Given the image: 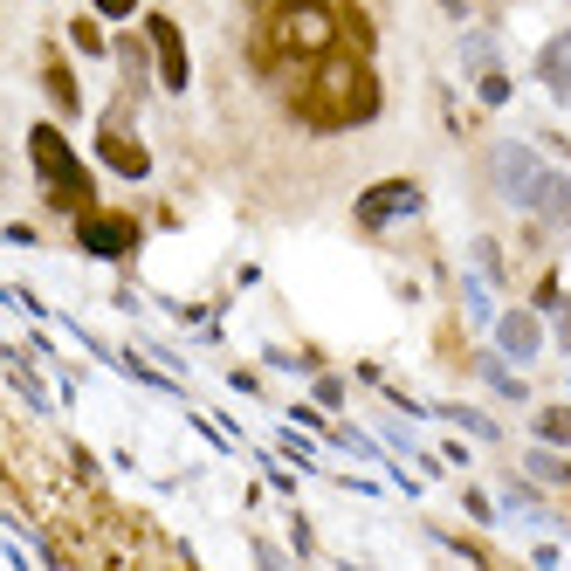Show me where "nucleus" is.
<instances>
[{
    "instance_id": "f3484780",
    "label": "nucleus",
    "mask_w": 571,
    "mask_h": 571,
    "mask_svg": "<svg viewBox=\"0 0 571 571\" xmlns=\"http://www.w3.org/2000/svg\"><path fill=\"white\" fill-rule=\"evenodd\" d=\"M502 97H510V76L489 70V76H482V104H502Z\"/></svg>"
},
{
    "instance_id": "9d476101",
    "label": "nucleus",
    "mask_w": 571,
    "mask_h": 571,
    "mask_svg": "<svg viewBox=\"0 0 571 571\" xmlns=\"http://www.w3.org/2000/svg\"><path fill=\"white\" fill-rule=\"evenodd\" d=\"M537 76H544V90H551L558 104H571V28L544 49V62H537Z\"/></svg>"
},
{
    "instance_id": "1a4fd4ad",
    "label": "nucleus",
    "mask_w": 571,
    "mask_h": 571,
    "mask_svg": "<svg viewBox=\"0 0 571 571\" xmlns=\"http://www.w3.org/2000/svg\"><path fill=\"white\" fill-rule=\"evenodd\" d=\"M496 344L510 351V359H537V351H544V331H537L531 311H510V317H496Z\"/></svg>"
},
{
    "instance_id": "6ab92c4d",
    "label": "nucleus",
    "mask_w": 571,
    "mask_h": 571,
    "mask_svg": "<svg viewBox=\"0 0 571 571\" xmlns=\"http://www.w3.org/2000/svg\"><path fill=\"white\" fill-rule=\"evenodd\" d=\"M558 344L571 351V296H558Z\"/></svg>"
},
{
    "instance_id": "a211bd4d",
    "label": "nucleus",
    "mask_w": 571,
    "mask_h": 571,
    "mask_svg": "<svg viewBox=\"0 0 571 571\" xmlns=\"http://www.w3.org/2000/svg\"><path fill=\"white\" fill-rule=\"evenodd\" d=\"M482 372H489V379H496V392H510V400H523V386H517V379H510V372H502L496 359H489V365H482Z\"/></svg>"
},
{
    "instance_id": "ddd939ff",
    "label": "nucleus",
    "mask_w": 571,
    "mask_h": 571,
    "mask_svg": "<svg viewBox=\"0 0 571 571\" xmlns=\"http://www.w3.org/2000/svg\"><path fill=\"white\" fill-rule=\"evenodd\" d=\"M41 83H49L56 111H76V76H70V70H49V76H41Z\"/></svg>"
},
{
    "instance_id": "aec40b11",
    "label": "nucleus",
    "mask_w": 571,
    "mask_h": 571,
    "mask_svg": "<svg viewBox=\"0 0 571 571\" xmlns=\"http://www.w3.org/2000/svg\"><path fill=\"white\" fill-rule=\"evenodd\" d=\"M131 8H138V0H97V14H111V21H124Z\"/></svg>"
},
{
    "instance_id": "0eeeda50",
    "label": "nucleus",
    "mask_w": 571,
    "mask_h": 571,
    "mask_svg": "<svg viewBox=\"0 0 571 571\" xmlns=\"http://www.w3.org/2000/svg\"><path fill=\"white\" fill-rule=\"evenodd\" d=\"M145 35H151V49H159V83L166 90H186V41H180V28H172L166 14H151Z\"/></svg>"
},
{
    "instance_id": "9b49d317",
    "label": "nucleus",
    "mask_w": 571,
    "mask_h": 571,
    "mask_svg": "<svg viewBox=\"0 0 571 571\" xmlns=\"http://www.w3.org/2000/svg\"><path fill=\"white\" fill-rule=\"evenodd\" d=\"M531 214H544L551 228H571V180H564V172H544V193H537Z\"/></svg>"
},
{
    "instance_id": "f257e3e1",
    "label": "nucleus",
    "mask_w": 571,
    "mask_h": 571,
    "mask_svg": "<svg viewBox=\"0 0 571 571\" xmlns=\"http://www.w3.org/2000/svg\"><path fill=\"white\" fill-rule=\"evenodd\" d=\"M311 70H317V83H311V90H296V111L311 124L338 131V124H365L372 111H379V83H372V70L359 56L331 49V56H317Z\"/></svg>"
},
{
    "instance_id": "39448f33",
    "label": "nucleus",
    "mask_w": 571,
    "mask_h": 571,
    "mask_svg": "<svg viewBox=\"0 0 571 571\" xmlns=\"http://www.w3.org/2000/svg\"><path fill=\"white\" fill-rule=\"evenodd\" d=\"M421 207V186L413 180H386V186H372L365 201H359V228H386V221H400V214Z\"/></svg>"
},
{
    "instance_id": "4468645a",
    "label": "nucleus",
    "mask_w": 571,
    "mask_h": 571,
    "mask_svg": "<svg viewBox=\"0 0 571 571\" xmlns=\"http://www.w3.org/2000/svg\"><path fill=\"white\" fill-rule=\"evenodd\" d=\"M537 434H544V441H571V413L564 406H544L537 413Z\"/></svg>"
},
{
    "instance_id": "6e6552de",
    "label": "nucleus",
    "mask_w": 571,
    "mask_h": 571,
    "mask_svg": "<svg viewBox=\"0 0 571 571\" xmlns=\"http://www.w3.org/2000/svg\"><path fill=\"white\" fill-rule=\"evenodd\" d=\"M97 151H104V166H118V172H124V180H145V172H151L145 145H131V138H124V131H118L111 118H104V138H97Z\"/></svg>"
},
{
    "instance_id": "f8f14e48",
    "label": "nucleus",
    "mask_w": 571,
    "mask_h": 571,
    "mask_svg": "<svg viewBox=\"0 0 571 571\" xmlns=\"http://www.w3.org/2000/svg\"><path fill=\"white\" fill-rule=\"evenodd\" d=\"M523 461H531V475H537V482H571V461H558L551 448H531Z\"/></svg>"
},
{
    "instance_id": "7ed1b4c3",
    "label": "nucleus",
    "mask_w": 571,
    "mask_h": 571,
    "mask_svg": "<svg viewBox=\"0 0 571 571\" xmlns=\"http://www.w3.org/2000/svg\"><path fill=\"white\" fill-rule=\"evenodd\" d=\"M28 151H35L41 180H49V201H56V207L90 214V172L76 166V151L62 145V131H56V124H35V131H28Z\"/></svg>"
},
{
    "instance_id": "2eb2a0df",
    "label": "nucleus",
    "mask_w": 571,
    "mask_h": 571,
    "mask_svg": "<svg viewBox=\"0 0 571 571\" xmlns=\"http://www.w3.org/2000/svg\"><path fill=\"white\" fill-rule=\"evenodd\" d=\"M441 413H448L454 427H469V434H489V441H496V421H482V413H469V406H441Z\"/></svg>"
},
{
    "instance_id": "20e7f679",
    "label": "nucleus",
    "mask_w": 571,
    "mask_h": 571,
    "mask_svg": "<svg viewBox=\"0 0 571 571\" xmlns=\"http://www.w3.org/2000/svg\"><path fill=\"white\" fill-rule=\"evenodd\" d=\"M489 172H496V193H502L510 207H537L544 172H551V166H544L531 145H496V151H489Z\"/></svg>"
},
{
    "instance_id": "423d86ee",
    "label": "nucleus",
    "mask_w": 571,
    "mask_h": 571,
    "mask_svg": "<svg viewBox=\"0 0 571 571\" xmlns=\"http://www.w3.org/2000/svg\"><path fill=\"white\" fill-rule=\"evenodd\" d=\"M76 241H83L90 255H131V248H138V228H131L124 214H83Z\"/></svg>"
},
{
    "instance_id": "f03ea898",
    "label": "nucleus",
    "mask_w": 571,
    "mask_h": 571,
    "mask_svg": "<svg viewBox=\"0 0 571 571\" xmlns=\"http://www.w3.org/2000/svg\"><path fill=\"white\" fill-rule=\"evenodd\" d=\"M255 8L269 14V28H276V56L317 62V56L338 49V28H344V21L324 8V0H255Z\"/></svg>"
},
{
    "instance_id": "dca6fc26",
    "label": "nucleus",
    "mask_w": 571,
    "mask_h": 571,
    "mask_svg": "<svg viewBox=\"0 0 571 571\" xmlns=\"http://www.w3.org/2000/svg\"><path fill=\"white\" fill-rule=\"evenodd\" d=\"M70 41H76V49H83V56H97V49H104V35L90 28V21H76V28H70Z\"/></svg>"
}]
</instances>
